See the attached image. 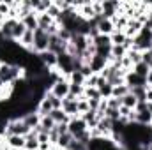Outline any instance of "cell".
Returning <instances> with one entry per match:
<instances>
[{"mask_svg":"<svg viewBox=\"0 0 152 150\" xmlns=\"http://www.w3.org/2000/svg\"><path fill=\"white\" fill-rule=\"evenodd\" d=\"M73 140H75V138H73V134H71V133L60 134V136H58V141H57V147H58V149L67 150V149H69V145L73 143Z\"/></svg>","mask_w":152,"mask_h":150,"instance_id":"obj_18","label":"cell"},{"mask_svg":"<svg viewBox=\"0 0 152 150\" xmlns=\"http://www.w3.org/2000/svg\"><path fill=\"white\" fill-rule=\"evenodd\" d=\"M30 131L32 129H28L21 118H11V120H7L5 136H27Z\"/></svg>","mask_w":152,"mask_h":150,"instance_id":"obj_1","label":"cell"},{"mask_svg":"<svg viewBox=\"0 0 152 150\" xmlns=\"http://www.w3.org/2000/svg\"><path fill=\"white\" fill-rule=\"evenodd\" d=\"M126 94H129V87L127 85H118V87H113V92H112V97H117V99H122Z\"/></svg>","mask_w":152,"mask_h":150,"instance_id":"obj_24","label":"cell"},{"mask_svg":"<svg viewBox=\"0 0 152 150\" xmlns=\"http://www.w3.org/2000/svg\"><path fill=\"white\" fill-rule=\"evenodd\" d=\"M69 87H71L69 79H67V78H60V79L51 87V90H48V92H51V94L57 95L58 99H66V97L69 95Z\"/></svg>","mask_w":152,"mask_h":150,"instance_id":"obj_3","label":"cell"},{"mask_svg":"<svg viewBox=\"0 0 152 150\" xmlns=\"http://www.w3.org/2000/svg\"><path fill=\"white\" fill-rule=\"evenodd\" d=\"M97 30H99V34H103V36H112L115 32L112 20H106V18H103V16H97Z\"/></svg>","mask_w":152,"mask_h":150,"instance_id":"obj_9","label":"cell"},{"mask_svg":"<svg viewBox=\"0 0 152 150\" xmlns=\"http://www.w3.org/2000/svg\"><path fill=\"white\" fill-rule=\"evenodd\" d=\"M83 95H85L88 101H90V99H101L97 88H85V94H83Z\"/></svg>","mask_w":152,"mask_h":150,"instance_id":"obj_27","label":"cell"},{"mask_svg":"<svg viewBox=\"0 0 152 150\" xmlns=\"http://www.w3.org/2000/svg\"><path fill=\"white\" fill-rule=\"evenodd\" d=\"M67 50V42L62 41L58 36H50V44H48V51L55 53V55H64Z\"/></svg>","mask_w":152,"mask_h":150,"instance_id":"obj_4","label":"cell"},{"mask_svg":"<svg viewBox=\"0 0 152 150\" xmlns=\"http://www.w3.org/2000/svg\"><path fill=\"white\" fill-rule=\"evenodd\" d=\"M110 39H112V44H113V46H126V42H127V39H129V37H126V34H124V32L115 30L113 34L110 36Z\"/></svg>","mask_w":152,"mask_h":150,"instance_id":"obj_19","label":"cell"},{"mask_svg":"<svg viewBox=\"0 0 152 150\" xmlns=\"http://www.w3.org/2000/svg\"><path fill=\"white\" fill-rule=\"evenodd\" d=\"M62 110L71 118L73 117H80V113H78V99H75L73 95H67L66 99H62Z\"/></svg>","mask_w":152,"mask_h":150,"instance_id":"obj_6","label":"cell"},{"mask_svg":"<svg viewBox=\"0 0 152 150\" xmlns=\"http://www.w3.org/2000/svg\"><path fill=\"white\" fill-rule=\"evenodd\" d=\"M145 79H147V87H151V88H152V69L149 71V74H147Z\"/></svg>","mask_w":152,"mask_h":150,"instance_id":"obj_29","label":"cell"},{"mask_svg":"<svg viewBox=\"0 0 152 150\" xmlns=\"http://www.w3.org/2000/svg\"><path fill=\"white\" fill-rule=\"evenodd\" d=\"M7 145L11 149L25 150V136H7Z\"/></svg>","mask_w":152,"mask_h":150,"instance_id":"obj_17","label":"cell"},{"mask_svg":"<svg viewBox=\"0 0 152 150\" xmlns=\"http://www.w3.org/2000/svg\"><path fill=\"white\" fill-rule=\"evenodd\" d=\"M39 62L42 64V66H46L48 69H57V55L55 53H51V51H42V53H39L37 55Z\"/></svg>","mask_w":152,"mask_h":150,"instance_id":"obj_7","label":"cell"},{"mask_svg":"<svg viewBox=\"0 0 152 150\" xmlns=\"http://www.w3.org/2000/svg\"><path fill=\"white\" fill-rule=\"evenodd\" d=\"M50 117L53 118L55 124H69V120H71V117L66 115V111H64L62 108H60V110H51V111H50Z\"/></svg>","mask_w":152,"mask_h":150,"instance_id":"obj_15","label":"cell"},{"mask_svg":"<svg viewBox=\"0 0 152 150\" xmlns=\"http://www.w3.org/2000/svg\"><path fill=\"white\" fill-rule=\"evenodd\" d=\"M90 110V106H88V101H87V97L83 95V97H80L78 99V113H80V117L83 115V113H87Z\"/></svg>","mask_w":152,"mask_h":150,"instance_id":"obj_26","label":"cell"},{"mask_svg":"<svg viewBox=\"0 0 152 150\" xmlns=\"http://www.w3.org/2000/svg\"><path fill=\"white\" fill-rule=\"evenodd\" d=\"M145 101L147 103H152V88L147 87V94H145Z\"/></svg>","mask_w":152,"mask_h":150,"instance_id":"obj_28","label":"cell"},{"mask_svg":"<svg viewBox=\"0 0 152 150\" xmlns=\"http://www.w3.org/2000/svg\"><path fill=\"white\" fill-rule=\"evenodd\" d=\"M67 79H69V83H71V85H83V87H85V79H87V78L81 74V71H75V73L69 76Z\"/></svg>","mask_w":152,"mask_h":150,"instance_id":"obj_21","label":"cell"},{"mask_svg":"<svg viewBox=\"0 0 152 150\" xmlns=\"http://www.w3.org/2000/svg\"><path fill=\"white\" fill-rule=\"evenodd\" d=\"M44 95H46V99L50 101V104H51V108H53V110H60V108H62V99H58V97H57V95H53L51 92H46Z\"/></svg>","mask_w":152,"mask_h":150,"instance_id":"obj_23","label":"cell"},{"mask_svg":"<svg viewBox=\"0 0 152 150\" xmlns=\"http://www.w3.org/2000/svg\"><path fill=\"white\" fill-rule=\"evenodd\" d=\"M67 127H69V133L73 134V138L78 136V134H81V133H85V131H88V127H87V124H85V120L81 117H73L69 120Z\"/></svg>","mask_w":152,"mask_h":150,"instance_id":"obj_5","label":"cell"},{"mask_svg":"<svg viewBox=\"0 0 152 150\" xmlns=\"http://www.w3.org/2000/svg\"><path fill=\"white\" fill-rule=\"evenodd\" d=\"M97 92H99L101 99H110V97H112V92H113V87L101 76V81H99V85H97Z\"/></svg>","mask_w":152,"mask_h":150,"instance_id":"obj_11","label":"cell"},{"mask_svg":"<svg viewBox=\"0 0 152 150\" xmlns=\"http://www.w3.org/2000/svg\"><path fill=\"white\" fill-rule=\"evenodd\" d=\"M120 101H122V106H126V108H129V110H134V108H136V104H138V99H136L131 92H129V94H126Z\"/></svg>","mask_w":152,"mask_h":150,"instance_id":"obj_20","label":"cell"},{"mask_svg":"<svg viewBox=\"0 0 152 150\" xmlns=\"http://www.w3.org/2000/svg\"><path fill=\"white\" fill-rule=\"evenodd\" d=\"M21 120L25 122V125H27L28 129H36L39 124H41V115H39L37 111H32V113L23 115V117H21Z\"/></svg>","mask_w":152,"mask_h":150,"instance_id":"obj_10","label":"cell"},{"mask_svg":"<svg viewBox=\"0 0 152 150\" xmlns=\"http://www.w3.org/2000/svg\"><path fill=\"white\" fill-rule=\"evenodd\" d=\"M126 85L129 87V90H131V88H134V87H147V79L131 71V73H127V74H126Z\"/></svg>","mask_w":152,"mask_h":150,"instance_id":"obj_8","label":"cell"},{"mask_svg":"<svg viewBox=\"0 0 152 150\" xmlns=\"http://www.w3.org/2000/svg\"><path fill=\"white\" fill-rule=\"evenodd\" d=\"M149 66L147 64H143V62H140V64H136L134 67H133V73H136L138 76H142V78H147V74H149Z\"/></svg>","mask_w":152,"mask_h":150,"instance_id":"obj_25","label":"cell"},{"mask_svg":"<svg viewBox=\"0 0 152 150\" xmlns=\"http://www.w3.org/2000/svg\"><path fill=\"white\" fill-rule=\"evenodd\" d=\"M25 150H39V141H37V133L32 129L27 136H25Z\"/></svg>","mask_w":152,"mask_h":150,"instance_id":"obj_14","label":"cell"},{"mask_svg":"<svg viewBox=\"0 0 152 150\" xmlns=\"http://www.w3.org/2000/svg\"><path fill=\"white\" fill-rule=\"evenodd\" d=\"M136 99H138V103H142V101H145V94H147V87H134V88H131L129 90Z\"/></svg>","mask_w":152,"mask_h":150,"instance_id":"obj_22","label":"cell"},{"mask_svg":"<svg viewBox=\"0 0 152 150\" xmlns=\"http://www.w3.org/2000/svg\"><path fill=\"white\" fill-rule=\"evenodd\" d=\"M21 23L25 25L27 30L36 32V30H37V14H36V12H30V14L23 16V18H21Z\"/></svg>","mask_w":152,"mask_h":150,"instance_id":"obj_12","label":"cell"},{"mask_svg":"<svg viewBox=\"0 0 152 150\" xmlns=\"http://www.w3.org/2000/svg\"><path fill=\"white\" fill-rule=\"evenodd\" d=\"M81 118L85 120V124H87V127H88V129H94V127H97V122H99L97 111H94V110H88L87 113H83V115H81Z\"/></svg>","mask_w":152,"mask_h":150,"instance_id":"obj_13","label":"cell"},{"mask_svg":"<svg viewBox=\"0 0 152 150\" xmlns=\"http://www.w3.org/2000/svg\"><path fill=\"white\" fill-rule=\"evenodd\" d=\"M48 44H50V36L44 30L37 28L34 32V48H32V53L39 55L42 51H48Z\"/></svg>","mask_w":152,"mask_h":150,"instance_id":"obj_2","label":"cell"},{"mask_svg":"<svg viewBox=\"0 0 152 150\" xmlns=\"http://www.w3.org/2000/svg\"><path fill=\"white\" fill-rule=\"evenodd\" d=\"M53 23H55V20H53L51 16H48L46 12L37 14V28H41V30H44V32H46Z\"/></svg>","mask_w":152,"mask_h":150,"instance_id":"obj_16","label":"cell"}]
</instances>
